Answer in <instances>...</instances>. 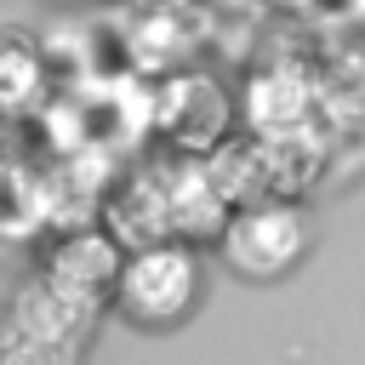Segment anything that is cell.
<instances>
[{"mask_svg": "<svg viewBox=\"0 0 365 365\" xmlns=\"http://www.w3.org/2000/svg\"><path fill=\"white\" fill-rule=\"evenodd\" d=\"M222 257L251 279H274L302 257V217L291 205H279V200L245 205L222 228Z\"/></svg>", "mask_w": 365, "mask_h": 365, "instance_id": "obj_1", "label": "cell"}, {"mask_svg": "<svg viewBox=\"0 0 365 365\" xmlns=\"http://www.w3.org/2000/svg\"><path fill=\"white\" fill-rule=\"evenodd\" d=\"M120 302L131 319H148V325H165L177 319L188 302H194V285H200V268L182 245H148L137 251V262L120 268Z\"/></svg>", "mask_w": 365, "mask_h": 365, "instance_id": "obj_2", "label": "cell"}, {"mask_svg": "<svg viewBox=\"0 0 365 365\" xmlns=\"http://www.w3.org/2000/svg\"><path fill=\"white\" fill-rule=\"evenodd\" d=\"M114 279H120V251H114V240H103V234H68V240H57L51 274H46V285H51L57 297H68V302H80V308H97V297H103Z\"/></svg>", "mask_w": 365, "mask_h": 365, "instance_id": "obj_3", "label": "cell"}, {"mask_svg": "<svg viewBox=\"0 0 365 365\" xmlns=\"http://www.w3.org/2000/svg\"><path fill=\"white\" fill-rule=\"evenodd\" d=\"M34 74H40V57H34L29 34L6 29V34H0V103H6V108L23 103L29 86H34Z\"/></svg>", "mask_w": 365, "mask_h": 365, "instance_id": "obj_4", "label": "cell"}]
</instances>
